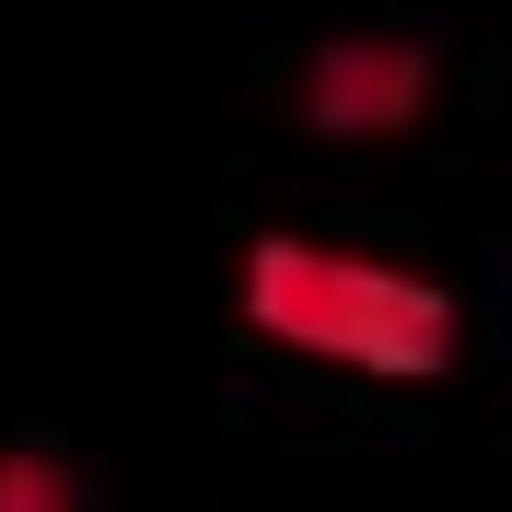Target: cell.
<instances>
[{"label":"cell","mask_w":512,"mask_h":512,"mask_svg":"<svg viewBox=\"0 0 512 512\" xmlns=\"http://www.w3.org/2000/svg\"><path fill=\"white\" fill-rule=\"evenodd\" d=\"M233 315L268 350L315 361V373H350V384H443L466 361L454 280H431V268H408L384 245H350V233H303V222H256L245 233Z\"/></svg>","instance_id":"obj_1"},{"label":"cell","mask_w":512,"mask_h":512,"mask_svg":"<svg viewBox=\"0 0 512 512\" xmlns=\"http://www.w3.org/2000/svg\"><path fill=\"white\" fill-rule=\"evenodd\" d=\"M443 105V47L419 24H326L291 70V128H315L338 152H373V140H408Z\"/></svg>","instance_id":"obj_2"},{"label":"cell","mask_w":512,"mask_h":512,"mask_svg":"<svg viewBox=\"0 0 512 512\" xmlns=\"http://www.w3.org/2000/svg\"><path fill=\"white\" fill-rule=\"evenodd\" d=\"M0 512H94L82 454L47 443V431H12V443H0Z\"/></svg>","instance_id":"obj_3"}]
</instances>
